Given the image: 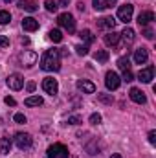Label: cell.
<instances>
[{
    "mask_svg": "<svg viewBox=\"0 0 156 158\" xmlns=\"http://www.w3.org/2000/svg\"><path fill=\"white\" fill-rule=\"evenodd\" d=\"M132 79H134V76H132V72H130V70H125V72H123V81L130 83Z\"/></svg>",
    "mask_w": 156,
    "mask_h": 158,
    "instance_id": "obj_31",
    "label": "cell"
},
{
    "mask_svg": "<svg viewBox=\"0 0 156 158\" xmlns=\"http://www.w3.org/2000/svg\"><path fill=\"white\" fill-rule=\"evenodd\" d=\"M77 88L84 94H94L96 92V85L92 81H86V79H79L77 81Z\"/></svg>",
    "mask_w": 156,
    "mask_h": 158,
    "instance_id": "obj_11",
    "label": "cell"
},
{
    "mask_svg": "<svg viewBox=\"0 0 156 158\" xmlns=\"http://www.w3.org/2000/svg\"><path fill=\"white\" fill-rule=\"evenodd\" d=\"M79 37H81V39L84 40L86 44H92V42L96 40V37L92 35V31H90V30H83V31L79 33Z\"/></svg>",
    "mask_w": 156,
    "mask_h": 158,
    "instance_id": "obj_22",
    "label": "cell"
},
{
    "mask_svg": "<svg viewBox=\"0 0 156 158\" xmlns=\"http://www.w3.org/2000/svg\"><path fill=\"white\" fill-rule=\"evenodd\" d=\"M48 37H50V40H53V42H61L63 40V33L59 30H50L48 31Z\"/></svg>",
    "mask_w": 156,
    "mask_h": 158,
    "instance_id": "obj_24",
    "label": "cell"
},
{
    "mask_svg": "<svg viewBox=\"0 0 156 158\" xmlns=\"http://www.w3.org/2000/svg\"><path fill=\"white\" fill-rule=\"evenodd\" d=\"M57 22H59V26L64 28L68 33H74V31H76V19H74L70 13H61V15L57 17Z\"/></svg>",
    "mask_w": 156,
    "mask_h": 158,
    "instance_id": "obj_2",
    "label": "cell"
},
{
    "mask_svg": "<svg viewBox=\"0 0 156 158\" xmlns=\"http://www.w3.org/2000/svg\"><path fill=\"white\" fill-rule=\"evenodd\" d=\"M18 7H20V9H24V11L33 13V11H37V9H39V4H37V2H33V0H18Z\"/></svg>",
    "mask_w": 156,
    "mask_h": 158,
    "instance_id": "obj_15",
    "label": "cell"
},
{
    "mask_svg": "<svg viewBox=\"0 0 156 158\" xmlns=\"http://www.w3.org/2000/svg\"><path fill=\"white\" fill-rule=\"evenodd\" d=\"M94 57H96L97 63H107V61H109V52H107V50H99V52H96Z\"/></svg>",
    "mask_w": 156,
    "mask_h": 158,
    "instance_id": "obj_23",
    "label": "cell"
},
{
    "mask_svg": "<svg viewBox=\"0 0 156 158\" xmlns=\"http://www.w3.org/2000/svg\"><path fill=\"white\" fill-rule=\"evenodd\" d=\"M24 103H26V107H40V105L44 103V99H42L40 96H30Z\"/></svg>",
    "mask_w": 156,
    "mask_h": 158,
    "instance_id": "obj_20",
    "label": "cell"
},
{
    "mask_svg": "<svg viewBox=\"0 0 156 158\" xmlns=\"http://www.w3.org/2000/svg\"><path fill=\"white\" fill-rule=\"evenodd\" d=\"M112 6H116V0H107V7H112Z\"/></svg>",
    "mask_w": 156,
    "mask_h": 158,
    "instance_id": "obj_40",
    "label": "cell"
},
{
    "mask_svg": "<svg viewBox=\"0 0 156 158\" xmlns=\"http://www.w3.org/2000/svg\"><path fill=\"white\" fill-rule=\"evenodd\" d=\"M9 46V39L6 35H0V48H7Z\"/></svg>",
    "mask_w": 156,
    "mask_h": 158,
    "instance_id": "obj_34",
    "label": "cell"
},
{
    "mask_svg": "<svg viewBox=\"0 0 156 158\" xmlns=\"http://www.w3.org/2000/svg\"><path fill=\"white\" fill-rule=\"evenodd\" d=\"M121 35H123L125 42H134V39H136V31H134L132 28H125Z\"/></svg>",
    "mask_w": 156,
    "mask_h": 158,
    "instance_id": "obj_21",
    "label": "cell"
},
{
    "mask_svg": "<svg viewBox=\"0 0 156 158\" xmlns=\"http://www.w3.org/2000/svg\"><path fill=\"white\" fill-rule=\"evenodd\" d=\"M99 101H103V103H112V98H110V96L101 94V96H99Z\"/></svg>",
    "mask_w": 156,
    "mask_h": 158,
    "instance_id": "obj_36",
    "label": "cell"
},
{
    "mask_svg": "<svg viewBox=\"0 0 156 158\" xmlns=\"http://www.w3.org/2000/svg\"><path fill=\"white\" fill-rule=\"evenodd\" d=\"M35 86H37V85L31 81V83H28V86H26V88H28V92H33V90H35Z\"/></svg>",
    "mask_w": 156,
    "mask_h": 158,
    "instance_id": "obj_39",
    "label": "cell"
},
{
    "mask_svg": "<svg viewBox=\"0 0 156 158\" xmlns=\"http://www.w3.org/2000/svg\"><path fill=\"white\" fill-rule=\"evenodd\" d=\"M147 59H149V52H147V48H138V50H134V61H136L138 64L147 63Z\"/></svg>",
    "mask_w": 156,
    "mask_h": 158,
    "instance_id": "obj_14",
    "label": "cell"
},
{
    "mask_svg": "<svg viewBox=\"0 0 156 158\" xmlns=\"http://www.w3.org/2000/svg\"><path fill=\"white\" fill-rule=\"evenodd\" d=\"M15 143H17L18 149H30L33 140H31V136L28 132H17L15 134Z\"/></svg>",
    "mask_w": 156,
    "mask_h": 158,
    "instance_id": "obj_6",
    "label": "cell"
},
{
    "mask_svg": "<svg viewBox=\"0 0 156 158\" xmlns=\"http://www.w3.org/2000/svg\"><path fill=\"white\" fill-rule=\"evenodd\" d=\"M66 123H70V125H79V123H83V119H81V116H68V119H66Z\"/></svg>",
    "mask_w": 156,
    "mask_h": 158,
    "instance_id": "obj_29",
    "label": "cell"
},
{
    "mask_svg": "<svg viewBox=\"0 0 156 158\" xmlns=\"http://www.w3.org/2000/svg\"><path fill=\"white\" fill-rule=\"evenodd\" d=\"M40 68L44 72H57L61 70V50H46L40 57Z\"/></svg>",
    "mask_w": 156,
    "mask_h": 158,
    "instance_id": "obj_1",
    "label": "cell"
},
{
    "mask_svg": "<svg viewBox=\"0 0 156 158\" xmlns=\"http://www.w3.org/2000/svg\"><path fill=\"white\" fill-rule=\"evenodd\" d=\"M117 66L125 72V70H130V61H129V57H119L117 59Z\"/></svg>",
    "mask_w": 156,
    "mask_h": 158,
    "instance_id": "obj_25",
    "label": "cell"
},
{
    "mask_svg": "<svg viewBox=\"0 0 156 158\" xmlns=\"http://www.w3.org/2000/svg\"><path fill=\"white\" fill-rule=\"evenodd\" d=\"M22 28H24L26 31H35V30H39V22H37L33 17H26V19L22 20Z\"/></svg>",
    "mask_w": 156,
    "mask_h": 158,
    "instance_id": "obj_16",
    "label": "cell"
},
{
    "mask_svg": "<svg viewBox=\"0 0 156 158\" xmlns=\"http://www.w3.org/2000/svg\"><path fill=\"white\" fill-rule=\"evenodd\" d=\"M18 61H20V66L30 68V66H33V64L37 63V53H35V52H30V50H24V52L18 55Z\"/></svg>",
    "mask_w": 156,
    "mask_h": 158,
    "instance_id": "obj_5",
    "label": "cell"
},
{
    "mask_svg": "<svg viewBox=\"0 0 156 158\" xmlns=\"http://www.w3.org/2000/svg\"><path fill=\"white\" fill-rule=\"evenodd\" d=\"M7 86L11 90H20L24 86V77L20 74H9L7 76Z\"/></svg>",
    "mask_w": 156,
    "mask_h": 158,
    "instance_id": "obj_9",
    "label": "cell"
},
{
    "mask_svg": "<svg viewBox=\"0 0 156 158\" xmlns=\"http://www.w3.org/2000/svg\"><path fill=\"white\" fill-rule=\"evenodd\" d=\"M76 52H77V55H86L88 53V46H76Z\"/></svg>",
    "mask_w": 156,
    "mask_h": 158,
    "instance_id": "obj_30",
    "label": "cell"
},
{
    "mask_svg": "<svg viewBox=\"0 0 156 158\" xmlns=\"http://www.w3.org/2000/svg\"><path fill=\"white\" fill-rule=\"evenodd\" d=\"M129 96H130V99L134 101V103H138V105H143L145 101H147V98H145V94L140 90V88H130V92H129Z\"/></svg>",
    "mask_w": 156,
    "mask_h": 158,
    "instance_id": "obj_12",
    "label": "cell"
},
{
    "mask_svg": "<svg viewBox=\"0 0 156 158\" xmlns=\"http://www.w3.org/2000/svg\"><path fill=\"white\" fill-rule=\"evenodd\" d=\"M59 4H61V6H68V4H70V0H59Z\"/></svg>",
    "mask_w": 156,
    "mask_h": 158,
    "instance_id": "obj_42",
    "label": "cell"
},
{
    "mask_svg": "<svg viewBox=\"0 0 156 158\" xmlns=\"http://www.w3.org/2000/svg\"><path fill=\"white\" fill-rule=\"evenodd\" d=\"M97 26H99V28H107V30H114L116 20H114L112 17H103V19L97 20Z\"/></svg>",
    "mask_w": 156,
    "mask_h": 158,
    "instance_id": "obj_19",
    "label": "cell"
},
{
    "mask_svg": "<svg viewBox=\"0 0 156 158\" xmlns=\"http://www.w3.org/2000/svg\"><path fill=\"white\" fill-rule=\"evenodd\" d=\"M143 37H145V39H153V37H154V31H153V30H151V28H145V30H143Z\"/></svg>",
    "mask_w": 156,
    "mask_h": 158,
    "instance_id": "obj_33",
    "label": "cell"
},
{
    "mask_svg": "<svg viewBox=\"0 0 156 158\" xmlns=\"http://www.w3.org/2000/svg\"><path fill=\"white\" fill-rule=\"evenodd\" d=\"M153 77H154V66H147V68H143V70L138 72V79L142 83H151Z\"/></svg>",
    "mask_w": 156,
    "mask_h": 158,
    "instance_id": "obj_10",
    "label": "cell"
},
{
    "mask_svg": "<svg viewBox=\"0 0 156 158\" xmlns=\"http://www.w3.org/2000/svg\"><path fill=\"white\" fill-rule=\"evenodd\" d=\"M44 7H46L50 13H55V11L59 9V4H57L55 0H46V2H44Z\"/></svg>",
    "mask_w": 156,
    "mask_h": 158,
    "instance_id": "obj_26",
    "label": "cell"
},
{
    "mask_svg": "<svg viewBox=\"0 0 156 158\" xmlns=\"http://www.w3.org/2000/svg\"><path fill=\"white\" fill-rule=\"evenodd\" d=\"M132 13H134V6H132V4H123V6H119V9H117V19H119L121 22L129 24V22L132 20Z\"/></svg>",
    "mask_w": 156,
    "mask_h": 158,
    "instance_id": "obj_4",
    "label": "cell"
},
{
    "mask_svg": "<svg viewBox=\"0 0 156 158\" xmlns=\"http://www.w3.org/2000/svg\"><path fill=\"white\" fill-rule=\"evenodd\" d=\"M110 158H121V155H112Z\"/></svg>",
    "mask_w": 156,
    "mask_h": 158,
    "instance_id": "obj_43",
    "label": "cell"
},
{
    "mask_svg": "<svg viewBox=\"0 0 156 158\" xmlns=\"http://www.w3.org/2000/svg\"><path fill=\"white\" fill-rule=\"evenodd\" d=\"M46 155H48V158H70L68 149H66L63 143H53V145H50L48 151H46Z\"/></svg>",
    "mask_w": 156,
    "mask_h": 158,
    "instance_id": "obj_3",
    "label": "cell"
},
{
    "mask_svg": "<svg viewBox=\"0 0 156 158\" xmlns=\"http://www.w3.org/2000/svg\"><path fill=\"white\" fill-rule=\"evenodd\" d=\"M15 121L17 123H26V116L24 114H15Z\"/></svg>",
    "mask_w": 156,
    "mask_h": 158,
    "instance_id": "obj_37",
    "label": "cell"
},
{
    "mask_svg": "<svg viewBox=\"0 0 156 158\" xmlns=\"http://www.w3.org/2000/svg\"><path fill=\"white\" fill-rule=\"evenodd\" d=\"M153 20H154V13H153V11H143V13L138 15V24L143 26V28H145L147 24H151Z\"/></svg>",
    "mask_w": 156,
    "mask_h": 158,
    "instance_id": "obj_13",
    "label": "cell"
},
{
    "mask_svg": "<svg viewBox=\"0 0 156 158\" xmlns=\"http://www.w3.org/2000/svg\"><path fill=\"white\" fill-rule=\"evenodd\" d=\"M6 105H9V107H15L17 105V101H15V98H11V96H6Z\"/></svg>",
    "mask_w": 156,
    "mask_h": 158,
    "instance_id": "obj_35",
    "label": "cell"
},
{
    "mask_svg": "<svg viewBox=\"0 0 156 158\" xmlns=\"http://www.w3.org/2000/svg\"><path fill=\"white\" fill-rule=\"evenodd\" d=\"M105 85H107L109 90H116V88H119V85H121V77L117 76L116 72H107V76H105Z\"/></svg>",
    "mask_w": 156,
    "mask_h": 158,
    "instance_id": "obj_8",
    "label": "cell"
},
{
    "mask_svg": "<svg viewBox=\"0 0 156 158\" xmlns=\"http://www.w3.org/2000/svg\"><path fill=\"white\" fill-rule=\"evenodd\" d=\"M11 145H13V142H11L9 136H2L0 138V153L2 155H7L11 151Z\"/></svg>",
    "mask_w": 156,
    "mask_h": 158,
    "instance_id": "obj_17",
    "label": "cell"
},
{
    "mask_svg": "<svg viewBox=\"0 0 156 158\" xmlns=\"http://www.w3.org/2000/svg\"><path fill=\"white\" fill-rule=\"evenodd\" d=\"M9 22H11V15H9V11L2 9V11H0V24L4 26V24H9Z\"/></svg>",
    "mask_w": 156,
    "mask_h": 158,
    "instance_id": "obj_27",
    "label": "cell"
},
{
    "mask_svg": "<svg viewBox=\"0 0 156 158\" xmlns=\"http://www.w3.org/2000/svg\"><path fill=\"white\" fill-rule=\"evenodd\" d=\"M42 88H44L46 94L55 96V94L59 92V83H57V79H53V77H44V81H42Z\"/></svg>",
    "mask_w": 156,
    "mask_h": 158,
    "instance_id": "obj_7",
    "label": "cell"
},
{
    "mask_svg": "<svg viewBox=\"0 0 156 158\" xmlns=\"http://www.w3.org/2000/svg\"><path fill=\"white\" fill-rule=\"evenodd\" d=\"M119 37H121L119 33H116L114 30H110V31L105 35V44H107V46H116L117 42H119Z\"/></svg>",
    "mask_w": 156,
    "mask_h": 158,
    "instance_id": "obj_18",
    "label": "cell"
},
{
    "mask_svg": "<svg viewBox=\"0 0 156 158\" xmlns=\"http://www.w3.org/2000/svg\"><path fill=\"white\" fill-rule=\"evenodd\" d=\"M90 123H92V125H99V123H101V116H99V114H92V116H90Z\"/></svg>",
    "mask_w": 156,
    "mask_h": 158,
    "instance_id": "obj_32",
    "label": "cell"
},
{
    "mask_svg": "<svg viewBox=\"0 0 156 158\" xmlns=\"http://www.w3.org/2000/svg\"><path fill=\"white\" fill-rule=\"evenodd\" d=\"M94 9H96V11L107 9V0H94Z\"/></svg>",
    "mask_w": 156,
    "mask_h": 158,
    "instance_id": "obj_28",
    "label": "cell"
},
{
    "mask_svg": "<svg viewBox=\"0 0 156 158\" xmlns=\"http://www.w3.org/2000/svg\"><path fill=\"white\" fill-rule=\"evenodd\" d=\"M149 143H153V145L156 143V131H151L149 132Z\"/></svg>",
    "mask_w": 156,
    "mask_h": 158,
    "instance_id": "obj_38",
    "label": "cell"
},
{
    "mask_svg": "<svg viewBox=\"0 0 156 158\" xmlns=\"http://www.w3.org/2000/svg\"><path fill=\"white\" fill-rule=\"evenodd\" d=\"M4 2H6V4H9V2H13V0H4Z\"/></svg>",
    "mask_w": 156,
    "mask_h": 158,
    "instance_id": "obj_44",
    "label": "cell"
},
{
    "mask_svg": "<svg viewBox=\"0 0 156 158\" xmlns=\"http://www.w3.org/2000/svg\"><path fill=\"white\" fill-rule=\"evenodd\" d=\"M77 9L79 11H84V4H83V2H79L77 4Z\"/></svg>",
    "mask_w": 156,
    "mask_h": 158,
    "instance_id": "obj_41",
    "label": "cell"
}]
</instances>
